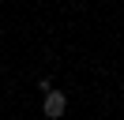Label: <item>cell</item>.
I'll return each instance as SVG.
<instances>
[{"label":"cell","mask_w":124,"mask_h":120,"mask_svg":"<svg viewBox=\"0 0 124 120\" xmlns=\"http://www.w3.org/2000/svg\"><path fill=\"white\" fill-rule=\"evenodd\" d=\"M41 112H45L49 120H60L64 112H68V98H64V90H49V94L41 98Z\"/></svg>","instance_id":"cell-1"}]
</instances>
